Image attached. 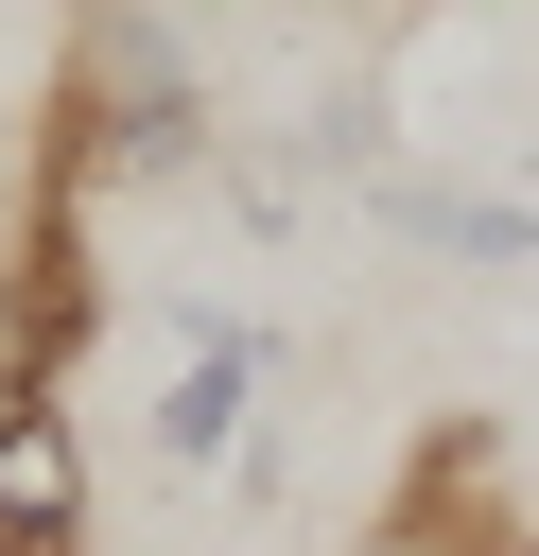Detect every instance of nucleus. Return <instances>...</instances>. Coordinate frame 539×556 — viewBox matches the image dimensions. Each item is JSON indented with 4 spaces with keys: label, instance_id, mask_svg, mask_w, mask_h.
<instances>
[{
    "label": "nucleus",
    "instance_id": "1",
    "mask_svg": "<svg viewBox=\"0 0 539 556\" xmlns=\"http://www.w3.org/2000/svg\"><path fill=\"white\" fill-rule=\"evenodd\" d=\"M35 156H52L70 191H174V174H209L226 122H209L191 35H174L156 0H70L52 87H35Z\"/></svg>",
    "mask_w": 539,
    "mask_h": 556
},
{
    "label": "nucleus",
    "instance_id": "2",
    "mask_svg": "<svg viewBox=\"0 0 539 556\" xmlns=\"http://www.w3.org/2000/svg\"><path fill=\"white\" fill-rule=\"evenodd\" d=\"M87 208L104 191H70L52 156H17V226H0V382H87V348H104V243H87Z\"/></svg>",
    "mask_w": 539,
    "mask_h": 556
},
{
    "label": "nucleus",
    "instance_id": "3",
    "mask_svg": "<svg viewBox=\"0 0 539 556\" xmlns=\"http://www.w3.org/2000/svg\"><path fill=\"white\" fill-rule=\"evenodd\" d=\"M365 226L417 243V261H452V278H522V261H539V208H522V191H469V174H417V156L365 174Z\"/></svg>",
    "mask_w": 539,
    "mask_h": 556
},
{
    "label": "nucleus",
    "instance_id": "4",
    "mask_svg": "<svg viewBox=\"0 0 539 556\" xmlns=\"http://www.w3.org/2000/svg\"><path fill=\"white\" fill-rule=\"evenodd\" d=\"M383 539H400V556H522V521H504V434H487V417H435L417 469H400V504H383Z\"/></svg>",
    "mask_w": 539,
    "mask_h": 556
},
{
    "label": "nucleus",
    "instance_id": "5",
    "mask_svg": "<svg viewBox=\"0 0 539 556\" xmlns=\"http://www.w3.org/2000/svg\"><path fill=\"white\" fill-rule=\"evenodd\" d=\"M87 434L52 382H0V556H87Z\"/></svg>",
    "mask_w": 539,
    "mask_h": 556
},
{
    "label": "nucleus",
    "instance_id": "6",
    "mask_svg": "<svg viewBox=\"0 0 539 556\" xmlns=\"http://www.w3.org/2000/svg\"><path fill=\"white\" fill-rule=\"evenodd\" d=\"M365 556H400V539H365Z\"/></svg>",
    "mask_w": 539,
    "mask_h": 556
},
{
    "label": "nucleus",
    "instance_id": "7",
    "mask_svg": "<svg viewBox=\"0 0 539 556\" xmlns=\"http://www.w3.org/2000/svg\"><path fill=\"white\" fill-rule=\"evenodd\" d=\"M522 556H539V539H522Z\"/></svg>",
    "mask_w": 539,
    "mask_h": 556
}]
</instances>
